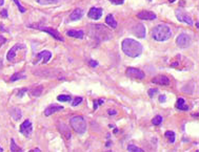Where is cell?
<instances>
[{"label": "cell", "mask_w": 199, "mask_h": 152, "mask_svg": "<svg viewBox=\"0 0 199 152\" xmlns=\"http://www.w3.org/2000/svg\"><path fill=\"white\" fill-rule=\"evenodd\" d=\"M121 47L123 53L127 56L131 58H137L138 56L141 55L142 53V45L141 43L137 42L136 40L131 38H127L122 41Z\"/></svg>", "instance_id": "6da1fadb"}, {"label": "cell", "mask_w": 199, "mask_h": 152, "mask_svg": "<svg viewBox=\"0 0 199 152\" xmlns=\"http://www.w3.org/2000/svg\"><path fill=\"white\" fill-rule=\"evenodd\" d=\"M58 128H59V130H60L61 134H62V135L64 136L66 139H70L71 138H72V134H71L70 128H68V126H66L65 124H63V123L59 124Z\"/></svg>", "instance_id": "e0dca14e"}, {"label": "cell", "mask_w": 199, "mask_h": 152, "mask_svg": "<svg viewBox=\"0 0 199 152\" xmlns=\"http://www.w3.org/2000/svg\"><path fill=\"white\" fill-rule=\"evenodd\" d=\"M169 1H170V2H171V3H172V2H174V1H175V0H169Z\"/></svg>", "instance_id": "7bdbcfd3"}, {"label": "cell", "mask_w": 199, "mask_h": 152, "mask_svg": "<svg viewBox=\"0 0 199 152\" xmlns=\"http://www.w3.org/2000/svg\"><path fill=\"white\" fill-rule=\"evenodd\" d=\"M105 23L107 24V25H110L112 28H117V22L115 20L114 16L113 15H107V18H105Z\"/></svg>", "instance_id": "ffe728a7"}, {"label": "cell", "mask_w": 199, "mask_h": 152, "mask_svg": "<svg viewBox=\"0 0 199 152\" xmlns=\"http://www.w3.org/2000/svg\"><path fill=\"white\" fill-rule=\"evenodd\" d=\"M127 150L132 151V152H142V151H143L141 148H139V147H137V146H135V145L127 146Z\"/></svg>", "instance_id": "f1b7e54d"}, {"label": "cell", "mask_w": 199, "mask_h": 152, "mask_svg": "<svg viewBox=\"0 0 199 152\" xmlns=\"http://www.w3.org/2000/svg\"><path fill=\"white\" fill-rule=\"evenodd\" d=\"M110 2L113 4H116V6H120V4L123 3L124 0H110Z\"/></svg>", "instance_id": "d6a6232c"}, {"label": "cell", "mask_w": 199, "mask_h": 152, "mask_svg": "<svg viewBox=\"0 0 199 152\" xmlns=\"http://www.w3.org/2000/svg\"><path fill=\"white\" fill-rule=\"evenodd\" d=\"M82 100H83V99H82L81 97H77V98H76V99L72 102V105H73V106H77V105H79L80 103L82 102Z\"/></svg>", "instance_id": "4dcf8cb0"}, {"label": "cell", "mask_w": 199, "mask_h": 152, "mask_svg": "<svg viewBox=\"0 0 199 152\" xmlns=\"http://www.w3.org/2000/svg\"><path fill=\"white\" fill-rule=\"evenodd\" d=\"M6 42V39L4 38V37H2V36H0V46L2 45V44H4Z\"/></svg>", "instance_id": "8d00e7d4"}, {"label": "cell", "mask_w": 199, "mask_h": 152, "mask_svg": "<svg viewBox=\"0 0 199 152\" xmlns=\"http://www.w3.org/2000/svg\"><path fill=\"white\" fill-rule=\"evenodd\" d=\"M57 100L58 101H61V102H68L71 101V95H60L57 97Z\"/></svg>", "instance_id": "4316f807"}, {"label": "cell", "mask_w": 199, "mask_h": 152, "mask_svg": "<svg viewBox=\"0 0 199 152\" xmlns=\"http://www.w3.org/2000/svg\"><path fill=\"white\" fill-rule=\"evenodd\" d=\"M29 28H38V29H40V31H42V32H45V33H48V34H50L51 36H53L55 39H57V40L59 41H63L64 39H63V37L60 35V34L58 33L56 29H53V28H43V26H41V25H38V26H34V25H29Z\"/></svg>", "instance_id": "ba28073f"}, {"label": "cell", "mask_w": 199, "mask_h": 152, "mask_svg": "<svg viewBox=\"0 0 199 152\" xmlns=\"http://www.w3.org/2000/svg\"><path fill=\"white\" fill-rule=\"evenodd\" d=\"M52 58V53L49 50H42L40 51V53L37 55L36 57V62L35 63H43V64H45V63H48L49 61H50V59Z\"/></svg>", "instance_id": "30bf717a"}, {"label": "cell", "mask_w": 199, "mask_h": 152, "mask_svg": "<svg viewBox=\"0 0 199 152\" xmlns=\"http://www.w3.org/2000/svg\"><path fill=\"white\" fill-rule=\"evenodd\" d=\"M132 32L135 36H137L138 38H144L146 34V28H144L143 24H136L134 28H132Z\"/></svg>", "instance_id": "7c38bea8"}, {"label": "cell", "mask_w": 199, "mask_h": 152, "mask_svg": "<svg viewBox=\"0 0 199 152\" xmlns=\"http://www.w3.org/2000/svg\"><path fill=\"white\" fill-rule=\"evenodd\" d=\"M176 107L178 108L179 110H188L189 107L185 105V101H184L183 98H179L177 100V104H176Z\"/></svg>", "instance_id": "7402d4cb"}, {"label": "cell", "mask_w": 199, "mask_h": 152, "mask_svg": "<svg viewBox=\"0 0 199 152\" xmlns=\"http://www.w3.org/2000/svg\"><path fill=\"white\" fill-rule=\"evenodd\" d=\"M62 109H63V107L60 106V105H56V104L50 105L48 108L44 110V116H45V117H50L53 113H55V112L61 111Z\"/></svg>", "instance_id": "9a60e30c"}, {"label": "cell", "mask_w": 199, "mask_h": 152, "mask_svg": "<svg viewBox=\"0 0 199 152\" xmlns=\"http://www.w3.org/2000/svg\"><path fill=\"white\" fill-rule=\"evenodd\" d=\"M13 1L15 2V3H16V6H18L19 11H20L21 13H24V12H25V9H24V7L21 6V4H20V2H19L18 0H13Z\"/></svg>", "instance_id": "1f68e13d"}, {"label": "cell", "mask_w": 199, "mask_h": 152, "mask_svg": "<svg viewBox=\"0 0 199 152\" xmlns=\"http://www.w3.org/2000/svg\"><path fill=\"white\" fill-rule=\"evenodd\" d=\"M37 3L41 6H49V4H55L58 2V0H36Z\"/></svg>", "instance_id": "d4e9b609"}, {"label": "cell", "mask_w": 199, "mask_h": 152, "mask_svg": "<svg viewBox=\"0 0 199 152\" xmlns=\"http://www.w3.org/2000/svg\"><path fill=\"white\" fill-rule=\"evenodd\" d=\"M4 4V0H0V6H3Z\"/></svg>", "instance_id": "b9f144b4"}, {"label": "cell", "mask_w": 199, "mask_h": 152, "mask_svg": "<svg viewBox=\"0 0 199 152\" xmlns=\"http://www.w3.org/2000/svg\"><path fill=\"white\" fill-rule=\"evenodd\" d=\"M102 9H100V7H92V9H90V12H88V16L90 17L91 19H95V20H98V19H100V17L102 16Z\"/></svg>", "instance_id": "5bb4252c"}, {"label": "cell", "mask_w": 199, "mask_h": 152, "mask_svg": "<svg viewBox=\"0 0 199 152\" xmlns=\"http://www.w3.org/2000/svg\"><path fill=\"white\" fill-rule=\"evenodd\" d=\"M137 17L142 20H155L156 19V14L150 11H142L137 14Z\"/></svg>", "instance_id": "4fadbf2b"}, {"label": "cell", "mask_w": 199, "mask_h": 152, "mask_svg": "<svg viewBox=\"0 0 199 152\" xmlns=\"http://www.w3.org/2000/svg\"><path fill=\"white\" fill-rule=\"evenodd\" d=\"M2 151H3V149H2L1 147H0V152H2Z\"/></svg>", "instance_id": "ee69618b"}, {"label": "cell", "mask_w": 199, "mask_h": 152, "mask_svg": "<svg viewBox=\"0 0 199 152\" xmlns=\"http://www.w3.org/2000/svg\"><path fill=\"white\" fill-rule=\"evenodd\" d=\"M42 89H43L42 86H37L32 89L31 95H33V97H39V95H41V92H42Z\"/></svg>", "instance_id": "cb8c5ba5"}, {"label": "cell", "mask_w": 199, "mask_h": 152, "mask_svg": "<svg viewBox=\"0 0 199 152\" xmlns=\"http://www.w3.org/2000/svg\"><path fill=\"white\" fill-rule=\"evenodd\" d=\"M152 123H153L154 125H156V126L160 125L162 123V117L161 116H156L153 120H152Z\"/></svg>", "instance_id": "f546056e"}, {"label": "cell", "mask_w": 199, "mask_h": 152, "mask_svg": "<svg viewBox=\"0 0 199 152\" xmlns=\"http://www.w3.org/2000/svg\"><path fill=\"white\" fill-rule=\"evenodd\" d=\"M0 15H1L2 17H3V18H7V12H6V9H2L1 11V13H0Z\"/></svg>", "instance_id": "e575fe53"}, {"label": "cell", "mask_w": 199, "mask_h": 152, "mask_svg": "<svg viewBox=\"0 0 199 152\" xmlns=\"http://www.w3.org/2000/svg\"><path fill=\"white\" fill-rule=\"evenodd\" d=\"M20 132L25 138H31L32 132H33V125H32L29 120H25L20 125Z\"/></svg>", "instance_id": "52a82bcc"}, {"label": "cell", "mask_w": 199, "mask_h": 152, "mask_svg": "<svg viewBox=\"0 0 199 152\" xmlns=\"http://www.w3.org/2000/svg\"><path fill=\"white\" fill-rule=\"evenodd\" d=\"M192 43V39L188 34H180L176 39V44L181 48H186L191 45Z\"/></svg>", "instance_id": "8992f818"}, {"label": "cell", "mask_w": 199, "mask_h": 152, "mask_svg": "<svg viewBox=\"0 0 199 152\" xmlns=\"http://www.w3.org/2000/svg\"><path fill=\"white\" fill-rule=\"evenodd\" d=\"M164 135H166V138L169 139L170 143H174L175 142V133H174L173 131H166V133H164Z\"/></svg>", "instance_id": "484cf974"}, {"label": "cell", "mask_w": 199, "mask_h": 152, "mask_svg": "<svg viewBox=\"0 0 199 152\" xmlns=\"http://www.w3.org/2000/svg\"><path fill=\"white\" fill-rule=\"evenodd\" d=\"M25 75L23 72H16L14 73L13 76L11 77V81L14 82V81H17V80H21V79H25Z\"/></svg>", "instance_id": "603a6c76"}, {"label": "cell", "mask_w": 199, "mask_h": 152, "mask_svg": "<svg viewBox=\"0 0 199 152\" xmlns=\"http://www.w3.org/2000/svg\"><path fill=\"white\" fill-rule=\"evenodd\" d=\"M70 125L78 134H83L87 131V122L82 117H74L70 120Z\"/></svg>", "instance_id": "5b68a950"}, {"label": "cell", "mask_w": 199, "mask_h": 152, "mask_svg": "<svg viewBox=\"0 0 199 152\" xmlns=\"http://www.w3.org/2000/svg\"><path fill=\"white\" fill-rule=\"evenodd\" d=\"M11 151H22L21 148H19V146L16 145L14 139H11Z\"/></svg>", "instance_id": "83f0119b"}, {"label": "cell", "mask_w": 199, "mask_h": 152, "mask_svg": "<svg viewBox=\"0 0 199 152\" xmlns=\"http://www.w3.org/2000/svg\"><path fill=\"white\" fill-rule=\"evenodd\" d=\"M157 92V89H153V88H151V89H149V95L151 98H153L155 95H156Z\"/></svg>", "instance_id": "836d02e7"}, {"label": "cell", "mask_w": 199, "mask_h": 152, "mask_svg": "<svg viewBox=\"0 0 199 152\" xmlns=\"http://www.w3.org/2000/svg\"><path fill=\"white\" fill-rule=\"evenodd\" d=\"M26 50V46L22 43H18V44H15L13 47L11 48L6 54V59L9 62H13L16 63L18 61H20V58L18 57V54H20V51L22 50Z\"/></svg>", "instance_id": "277c9868"}, {"label": "cell", "mask_w": 199, "mask_h": 152, "mask_svg": "<svg viewBox=\"0 0 199 152\" xmlns=\"http://www.w3.org/2000/svg\"><path fill=\"white\" fill-rule=\"evenodd\" d=\"M152 82L155 84H159V85H169L170 84V79L166 76H157L152 79Z\"/></svg>", "instance_id": "2e32d148"}, {"label": "cell", "mask_w": 199, "mask_h": 152, "mask_svg": "<svg viewBox=\"0 0 199 152\" xmlns=\"http://www.w3.org/2000/svg\"><path fill=\"white\" fill-rule=\"evenodd\" d=\"M166 97L164 95H159V101H160V102H166Z\"/></svg>", "instance_id": "74e56055"}, {"label": "cell", "mask_w": 199, "mask_h": 152, "mask_svg": "<svg viewBox=\"0 0 199 152\" xmlns=\"http://www.w3.org/2000/svg\"><path fill=\"white\" fill-rule=\"evenodd\" d=\"M117 112L115 111V110H109V114L110 116H112V114H116Z\"/></svg>", "instance_id": "f35d334b"}, {"label": "cell", "mask_w": 199, "mask_h": 152, "mask_svg": "<svg viewBox=\"0 0 199 152\" xmlns=\"http://www.w3.org/2000/svg\"><path fill=\"white\" fill-rule=\"evenodd\" d=\"M83 16V11L81 9H75L74 11L72 12V14L70 15V19L73 21L75 20H79L81 19V17Z\"/></svg>", "instance_id": "d6986e66"}, {"label": "cell", "mask_w": 199, "mask_h": 152, "mask_svg": "<svg viewBox=\"0 0 199 152\" xmlns=\"http://www.w3.org/2000/svg\"><path fill=\"white\" fill-rule=\"evenodd\" d=\"M175 14H176L177 19H178L180 22H184V23L189 24V25H192V24H193V21H192L191 17L188 16V15L184 13L183 11H181V9H177V11L175 12Z\"/></svg>", "instance_id": "8fae6325"}, {"label": "cell", "mask_w": 199, "mask_h": 152, "mask_svg": "<svg viewBox=\"0 0 199 152\" xmlns=\"http://www.w3.org/2000/svg\"><path fill=\"white\" fill-rule=\"evenodd\" d=\"M91 33L95 36V38L99 39L101 41H107L112 38L111 32L101 24H96V25L91 26Z\"/></svg>", "instance_id": "3957f363"}, {"label": "cell", "mask_w": 199, "mask_h": 152, "mask_svg": "<svg viewBox=\"0 0 199 152\" xmlns=\"http://www.w3.org/2000/svg\"><path fill=\"white\" fill-rule=\"evenodd\" d=\"M11 116L14 119V121H19V120L21 119V110L19 108H16V107H14V108L11 109Z\"/></svg>", "instance_id": "44dd1931"}, {"label": "cell", "mask_w": 199, "mask_h": 152, "mask_svg": "<svg viewBox=\"0 0 199 152\" xmlns=\"http://www.w3.org/2000/svg\"><path fill=\"white\" fill-rule=\"evenodd\" d=\"M127 76L130 78H133V79H143L144 77H146V75H144V72H142V70L140 69H137V68H134V67H129L127 69Z\"/></svg>", "instance_id": "9c48e42d"}, {"label": "cell", "mask_w": 199, "mask_h": 152, "mask_svg": "<svg viewBox=\"0 0 199 152\" xmlns=\"http://www.w3.org/2000/svg\"><path fill=\"white\" fill-rule=\"evenodd\" d=\"M172 32L171 28L166 24H158L152 29V37L154 40L158 41V42H163L171 38Z\"/></svg>", "instance_id": "7a4b0ae2"}, {"label": "cell", "mask_w": 199, "mask_h": 152, "mask_svg": "<svg viewBox=\"0 0 199 152\" xmlns=\"http://www.w3.org/2000/svg\"><path fill=\"white\" fill-rule=\"evenodd\" d=\"M88 63H90V65L92 66V67H96V66H98V63L94 60H90V62Z\"/></svg>", "instance_id": "d590c367"}, {"label": "cell", "mask_w": 199, "mask_h": 152, "mask_svg": "<svg viewBox=\"0 0 199 152\" xmlns=\"http://www.w3.org/2000/svg\"><path fill=\"white\" fill-rule=\"evenodd\" d=\"M0 31H6V29L4 28L3 24H0Z\"/></svg>", "instance_id": "ab89813d"}, {"label": "cell", "mask_w": 199, "mask_h": 152, "mask_svg": "<svg viewBox=\"0 0 199 152\" xmlns=\"http://www.w3.org/2000/svg\"><path fill=\"white\" fill-rule=\"evenodd\" d=\"M66 35L68 37H73V38L82 39L84 37V32L83 31H75V29H71V31L66 32Z\"/></svg>", "instance_id": "ac0fdd59"}, {"label": "cell", "mask_w": 199, "mask_h": 152, "mask_svg": "<svg viewBox=\"0 0 199 152\" xmlns=\"http://www.w3.org/2000/svg\"><path fill=\"white\" fill-rule=\"evenodd\" d=\"M104 103V100H98V105H101V104H103Z\"/></svg>", "instance_id": "60d3db41"}]
</instances>
